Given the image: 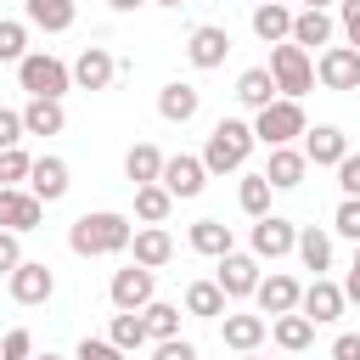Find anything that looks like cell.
Here are the masks:
<instances>
[{"label":"cell","mask_w":360,"mask_h":360,"mask_svg":"<svg viewBox=\"0 0 360 360\" xmlns=\"http://www.w3.org/2000/svg\"><path fill=\"white\" fill-rule=\"evenodd\" d=\"M129 236H135V225H129L124 214L96 208V214H79V219H73L68 248H73L79 259H107V253H124V248H129Z\"/></svg>","instance_id":"1"},{"label":"cell","mask_w":360,"mask_h":360,"mask_svg":"<svg viewBox=\"0 0 360 360\" xmlns=\"http://www.w3.org/2000/svg\"><path fill=\"white\" fill-rule=\"evenodd\" d=\"M253 146H259V141H253V124H242V118H219L214 135H208V146H202V169H208V174H236V169L248 163Z\"/></svg>","instance_id":"2"},{"label":"cell","mask_w":360,"mask_h":360,"mask_svg":"<svg viewBox=\"0 0 360 360\" xmlns=\"http://www.w3.org/2000/svg\"><path fill=\"white\" fill-rule=\"evenodd\" d=\"M304 129H309V118L292 96H276L270 107L253 112V141H264V146H292V135H304Z\"/></svg>","instance_id":"3"},{"label":"cell","mask_w":360,"mask_h":360,"mask_svg":"<svg viewBox=\"0 0 360 360\" xmlns=\"http://www.w3.org/2000/svg\"><path fill=\"white\" fill-rule=\"evenodd\" d=\"M17 79H22V90H28V96H51V101H62V96H68V84H73L68 62H62V56H51V51H28V56L17 62Z\"/></svg>","instance_id":"4"},{"label":"cell","mask_w":360,"mask_h":360,"mask_svg":"<svg viewBox=\"0 0 360 360\" xmlns=\"http://www.w3.org/2000/svg\"><path fill=\"white\" fill-rule=\"evenodd\" d=\"M270 79H276V96H304L309 84H315V62H309V51L304 45H292V39H281L276 51H270Z\"/></svg>","instance_id":"5"},{"label":"cell","mask_w":360,"mask_h":360,"mask_svg":"<svg viewBox=\"0 0 360 360\" xmlns=\"http://www.w3.org/2000/svg\"><path fill=\"white\" fill-rule=\"evenodd\" d=\"M112 309H146L152 298H158V270H146V264H124L118 276H112Z\"/></svg>","instance_id":"6"},{"label":"cell","mask_w":360,"mask_h":360,"mask_svg":"<svg viewBox=\"0 0 360 360\" xmlns=\"http://www.w3.org/2000/svg\"><path fill=\"white\" fill-rule=\"evenodd\" d=\"M315 79L326 90H360V51L354 45H326L315 56Z\"/></svg>","instance_id":"7"},{"label":"cell","mask_w":360,"mask_h":360,"mask_svg":"<svg viewBox=\"0 0 360 360\" xmlns=\"http://www.w3.org/2000/svg\"><path fill=\"white\" fill-rule=\"evenodd\" d=\"M39 219H45V202H39L34 191H22V186H0V231L28 236V231H39Z\"/></svg>","instance_id":"8"},{"label":"cell","mask_w":360,"mask_h":360,"mask_svg":"<svg viewBox=\"0 0 360 360\" xmlns=\"http://www.w3.org/2000/svg\"><path fill=\"white\" fill-rule=\"evenodd\" d=\"M158 186H163L169 197H197V191L208 186V169H202V158H191V152H174V158H163V174H158Z\"/></svg>","instance_id":"9"},{"label":"cell","mask_w":360,"mask_h":360,"mask_svg":"<svg viewBox=\"0 0 360 360\" xmlns=\"http://www.w3.org/2000/svg\"><path fill=\"white\" fill-rule=\"evenodd\" d=\"M214 281H219V292H225V298H253V287H259V259L231 248V253H219Z\"/></svg>","instance_id":"10"},{"label":"cell","mask_w":360,"mask_h":360,"mask_svg":"<svg viewBox=\"0 0 360 360\" xmlns=\"http://www.w3.org/2000/svg\"><path fill=\"white\" fill-rule=\"evenodd\" d=\"M6 287H11V298H17V304H45V298L56 292V276H51V264H45V259H22V264L6 276Z\"/></svg>","instance_id":"11"},{"label":"cell","mask_w":360,"mask_h":360,"mask_svg":"<svg viewBox=\"0 0 360 360\" xmlns=\"http://www.w3.org/2000/svg\"><path fill=\"white\" fill-rule=\"evenodd\" d=\"M292 242H298V225H292V219L259 214V225H253V259H287Z\"/></svg>","instance_id":"12"},{"label":"cell","mask_w":360,"mask_h":360,"mask_svg":"<svg viewBox=\"0 0 360 360\" xmlns=\"http://www.w3.org/2000/svg\"><path fill=\"white\" fill-rule=\"evenodd\" d=\"M298 309L315 321V326H326V321H338L343 309H349V298H343V287L338 281H326V276H315L304 292H298Z\"/></svg>","instance_id":"13"},{"label":"cell","mask_w":360,"mask_h":360,"mask_svg":"<svg viewBox=\"0 0 360 360\" xmlns=\"http://www.w3.org/2000/svg\"><path fill=\"white\" fill-rule=\"evenodd\" d=\"M68 73H73V84H79V90H107V84H112V73H118V62H112V51H107V45H84V51L73 56V68H68Z\"/></svg>","instance_id":"14"},{"label":"cell","mask_w":360,"mask_h":360,"mask_svg":"<svg viewBox=\"0 0 360 360\" xmlns=\"http://www.w3.org/2000/svg\"><path fill=\"white\" fill-rule=\"evenodd\" d=\"M186 56H191V68H219L225 56H231V34L219 28V22H202V28H191V39H186Z\"/></svg>","instance_id":"15"},{"label":"cell","mask_w":360,"mask_h":360,"mask_svg":"<svg viewBox=\"0 0 360 360\" xmlns=\"http://www.w3.org/2000/svg\"><path fill=\"white\" fill-rule=\"evenodd\" d=\"M343 152H349V135H343L338 124H315V129H304V158H309L315 169H338Z\"/></svg>","instance_id":"16"},{"label":"cell","mask_w":360,"mask_h":360,"mask_svg":"<svg viewBox=\"0 0 360 360\" xmlns=\"http://www.w3.org/2000/svg\"><path fill=\"white\" fill-rule=\"evenodd\" d=\"M298 281L287 276V270H270V276H259V287H253V298H259V309L264 315H287V309H298Z\"/></svg>","instance_id":"17"},{"label":"cell","mask_w":360,"mask_h":360,"mask_svg":"<svg viewBox=\"0 0 360 360\" xmlns=\"http://www.w3.org/2000/svg\"><path fill=\"white\" fill-rule=\"evenodd\" d=\"M276 191H292V186H304V174H309V158L304 152H292V146H270V163L259 169Z\"/></svg>","instance_id":"18"},{"label":"cell","mask_w":360,"mask_h":360,"mask_svg":"<svg viewBox=\"0 0 360 360\" xmlns=\"http://www.w3.org/2000/svg\"><path fill=\"white\" fill-rule=\"evenodd\" d=\"M28 191L39 202H62L68 197V163L62 158H34L28 163Z\"/></svg>","instance_id":"19"},{"label":"cell","mask_w":360,"mask_h":360,"mask_svg":"<svg viewBox=\"0 0 360 360\" xmlns=\"http://www.w3.org/2000/svg\"><path fill=\"white\" fill-rule=\"evenodd\" d=\"M129 253H135V264H146V270H163V264L174 259V236H169L163 225H141V231L129 236Z\"/></svg>","instance_id":"20"},{"label":"cell","mask_w":360,"mask_h":360,"mask_svg":"<svg viewBox=\"0 0 360 360\" xmlns=\"http://www.w3.org/2000/svg\"><path fill=\"white\" fill-rule=\"evenodd\" d=\"M264 332H270V321L264 315H219V338H225V349H236V354H248V349H259L264 343Z\"/></svg>","instance_id":"21"},{"label":"cell","mask_w":360,"mask_h":360,"mask_svg":"<svg viewBox=\"0 0 360 360\" xmlns=\"http://www.w3.org/2000/svg\"><path fill=\"white\" fill-rule=\"evenodd\" d=\"M270 338H276V349H287V354H298V349H309V343H315V321H309L304 309H287V315H270Z\"/></svg>","instance_id":"22"},{"label":"cell","mask_w":360,"mask_h":360,"mask_svg":"<svg viewBox=\"0 0 360 360\" xmlns=\"http://www.w3.org/2000/svg\"><path fill=\"white\" fill-rule=\"evenodd\" d=\"M62 124H68L62 101H51V96H28V107H22V135H62Z\"/></svg>","instance_id":"23"},{"label":"cell","mask_w":360,"mask_h":360,"mask_svg":"<svg viewBox=\"0 0 360 360\" xmlns=\"http://www.w3.org/2000/svg\"><path fill=\"white\" fill-rule=\"evenodd\" d=\"M287 39L304 45V51H315V45L332 39V17H326L321 6H304V11H292V34H287Z\"/></svg>","instance_id":"24"},{"label":"cell","mask_w":360,"mask_h":360,"mask_svg":"<svg viewBox=\"0 0 360 360\" xmlns=\"http://www.w3.org/2000/svg\"><path fill=\"white\" fill-rule=\"evenodd\" d=\"M197 107H202V96H197V84H163L158 90V112L169 118V124H186V118H197Z\"/></svg>","instance_id":"25"},{"label":"cell","mask_w":360,"mask_h":360,"mask_svg":"<svg viewBox=\"0 0 360 360\" xmlns=\"http://www.w3.org/2000/svg\"><path fill=\"white\" fill-rule=\"evenodd\" d=\"M22 11H28V22H34V28H45V34L73 28V17H79V6H73V0H22Z\"/></svg>","instance_id":"26"},{"label":"cell","mask_w":360,"mask_h":360,"mask_svg":"<svg viewBox=\"0 0 360 360\" xmlns=\"http://www.w3.org/2000/svg\"><path fill=\"white\" fill-rule=\"evenodd\" d=\"M253 34H259L264 45H281V39L292 34V11H287L281 0H264V6H253Z\"/></svg>","instance_id":"27"},{"label":"cell","mask_w":360,"mask_h":360,"mask_svg":"<svg viewBox=\"0 0 360 360\" xmlns=\"http://www.w3.org/2000/svg\"><path fill=\"white\" fill-rule=\"evenodd\" d=\"M124 174H129V186H152V180L163 174V152H158L152 141H135V146L124 152Z\"/></svg>","instance_id":"28"},{"label":"cell","mask_w":360,"mask_h":360,"mask_svg":"<svg viewBox=\"0 0 360 360\" xmlns=\"http://www.w3.org/2000/svg\"><path fill=\"white\" fill-rule=\"evenodd\" d=\"M186 242H191V253L219 259V253H231V225H225V219H197V225L186 231Z\"/></svg>","instance_id":"29"},{"label":"cell","mask_w":360,"mask_h":360,"mask_svg":"<svg viewBox=\"0 0 360 360\" xmlns=\"http://www.w3.org/2000/svg\"><path fill=\"white\" fill-rule=\"evenodd\" d=\"M292 253H298V259H304V270H315V276H326V270H332V236H326V231H315V225H309V231H298Z\"/></svg>","instance_id":"30"},{"label":"cell","mask_w":360,"mask_h":360,"mask_svg":"<svg viewBox=\"0 0 360 360\" xmlns=\"http://www.w3.org/2000/svg\"><path fill=\"white\" fill-rule=\"evenodd\" d=\"M236 101L253 107V112L270 107V101H276V79H270V68H248V73L236 79Z\"/></svg>","instance_id":"31"},{"label":"cell","mask_w":360,"mask_h":360,"mask_svg":"<svg viewBox=\"0 0 360 360\" xmlns=\"http://www.w3.org/2000/svg\"><path fill=\"white\" fill-rule=\"evenodd\" d=\"M169 214H174V197H169L158 180H152V186H135V219H141V225H163Z\"/></svg>","instance_id":"32"},{"label":"cell","mask_w":360,"mask_h":360,"mask_svg":"<svg viewBox=\"0 0 360 360\" xmlns=\"http://www.w3.org/2000/svg\"><path fill=\"white\" fill-rule=\"evenodd\" d=\"M186 315L219 321V315H225V292H219V281H191V287H186Z\"/></svg>","instance_id":"33"},{"label":"cell","mask_w":360,"mask_h":360,"mask_svg":"<svg viewBox=\"0 0 360 360\" xmlns=\"http://www.w3.org/2000/svg\"><path fill=\"white\" fill-rule=\"evenodd\" d=\"M141 321H146V338H152V343H158V338H180V309L163 304V298H152V304L141 309Z\"/></svg>","instance_id":"34"},{"label":"cell","mask_w":360,"mask_h":360,"mask_svg":"<svg viewBox=\"0 0 360 360\" xmlns=\"http://www.w3.org/2000/svg\"><path fill=\"white\" fill-rule=\"evenodd\" d=\"M107 338H112L124 354H129V349H141V343H146V321H141V309H118V315H112V326H107Z\"/></svg>","instance_id":"35"},{"label":"cell","mask_w":360,"mask_h":360,"mask_svg":"<svg viewBox=\"0 0 360 360\" xmlns=\"http://www.w3.org/2000/svg\"><path fill=\"white\" fill-rule=\"evenodd\" d=\"M270 191H276V186H270L264 174H242V186H236L242 214H253V219H259V214H270Z\"/></svg>","instance_id":"36"},{"label":"cell","mask_w":360,"mask_h":360,"mask_svg":"<svg viewBox=\"0 0 360 360\" xmlns=\"http://www.w3.org/2000/svg\"><path fill=\"white\" fill-rule=\"evenodd\" d=\"M28 56V22L0 17V62H22Z\"/></svg>","instance_id":"37"},{"label":"cell","mask_w":360,"mask_h":360,"mask_svg":"<svg viewBox=\"0 0 360 360\" xmlns=\"http://www.w3.org/2000/svg\"><path fill=\"white\" fill-rule=\"evenodd\" d=\"M28 163H34V158H28L22 146H6V152H0V186H22V180H28Z\"/></svg>","instance_id":"38"},{"label":"cell","mask_w":360,"mask_h":360,"mask_svg":"<svg viewBox=\"0 0 360 360\" xmlns=\"http://www.w3.org/2000/svg\"><path fill=\"white\" fill-rule=\"evenodd\" d=\"M0 360H34V332L28 326H11L0 338Z\"/></svg>","instance_id":"39"},{"label":"cell","mask_w":360,"mask_h":360,"mask_svg":"<svg viewBox=\"0 0 360 360\" xmlns=\"http://www.w3.org/2000/svg\"><path fill=\"white\" fill-rule=\"evenodd\" d=\"M332 231H338V236H349V242H360V197H343V202H338Z\"/></svg>","instance_id":"40"},{"label":"cell","mask_w":360,"mask_h":360,"mask_svg":"<svg viewBox=\"0 0 360 360\" xmlns=\"http://www.w3.org/2000/svg\"><path fill=\"white\" fill-rule=\"evenodd\" d=\"M73 360H124V349H118L112 338H84V343L73 349Z\"/></svg>","instance_id":"41"},{"label":"cell","mask_w":360,"mask_h":360,"mask_svg":"<svg viewBox=\"0 0 360 360\" xmlns=\"http://www.w3.org/2000/svg\"><path fill=\"white\" fill-rule=\"evenodd\" d=\"M338 186H343V197H360V152L338 158Z\"/></svg>","instance_id":"42"},{"label":"cell","mask_w":360,"mask_h":360,"mask_svg":"<svg viewBox=\"0 0 360 360\" xmlns=\"http://www.w3.org/2000/svg\"><path fill=\"white\" fill-rule=\"evenodd\" d=\"M152 360H197V343H186V338H158Z\"/></svg>","instance_id":"43"},{"label":"cell","mask_w":360,"mask_h":360,"mask_svg":"<svg viewBox=\"0 0 360 360\" xmlns=\"http://www.w3.org/2000/svg\"><path fill=\"white\" fill-rule=\"evenodd\" d=\"M6 146H22V112H11V107H0V152Z\"/></svg>","instance_id":"44"},{"label":"cell","mask_w":360,"mask_h":360,"mask_svg":"<svg viewBox=\"0 0 360 360\" xmlns=\"http://www.w3.org/2000/svg\"><path fill=\"white\" fill-rule=\"evenodd\" d=\"M22 264V242H17V231H0V276H11Z\"/></svg>","instance_id":"45"},{"label":"cell","mask_w":360,"mask_h":360,"mask_svg":"<svg viewBox=\"0 0 360 360\" xmlns=\"http://www.w3.org/2000/svg\"><path fill=\"white\" fill-rule=\"evenodd\" d=\"M338 17H343V39L360 51V0H343V11H338Z\"/></svg>","instance_id":"46"},{"label":"cell","mask_w":360,"mask_h":360,"mask_svg":"<svg viewBox=\"0 0 360 360\" xmlns=\"http://www.w3.org/2000/svg\"><path fill=\"white\" fill-rule=\"evenodd\" d=\"M332 360H360V332H343L332 343Z\"/></svg>","instance_id":"47"},{"label":"cell","mask_w":360,"mask_h":360,"mask_svg":"<svg viewBox=\"0 0 360 360\" xmlns=\"http://www.w3.org/2000/svg\"><path fill=\"white\" fill-rule=\"evenodd\" d=\"M343 298H349V304H360V270H354V264H349V281H343Z\"/></svg>","instance_id":"48"},{"label":"cell","mask_w":360,"mask_h":360,"mask_svg":"<svg viewBox=\"0 0 360 360\" xmlns=\"http://www.w3.org/2000/svg\"><path fill=\"white\" fill-rule=\"evenodd\" d=\"M112 11H135V6H146V0H107Z\"/></svg>","instance_id":"49"},{"label":"cell","mask_w":360,"mask_h":360,"mask_svg":"<svg viewBox=\"0 0 360 360\" xmlns=\"http://www.w3.org/2000/svg\"><path fill=\"white\" fill-rule=\"evenodd\" d=\"M304 6H321V11H326V6H332V0H304Z\"/></svg>","instance_id":"50"},{"label":"cell","mask_w":360,"mask_h":360,"mask_svg":"<svg viewBox=\"0 0 360 360\" xmlns=\"http://www.w3.org/2000/svg\"><path fill=\"white\" fill-rule=\"evenodd\" d=\"M152 6H186V0H152Z\"/></svg>","instance_id":"51"},{"label":"cell","mask_w":360,"mask_h":360,"mask_svg":"<svg viewBox=\"0 0 360 360\" xmlns=\"http://www.w3.org/2000/svg\"><path fill=\"white\" fill-rule=\"evenodd\" d=\"M354 270H360V242H354Z\"/></svg>","instance_id":"52"},{"label":"cell","mask_w":360,"mask_h":360,"mask_svg":"<svg viewBox=\"0 0 360 360\" xmlns=\"http://www.w3.org/2000/svg\"><path fill=\"white\" fill-rule=\"evenodd\" d=\"M34 360H62V354H34Z\"/></svg>","instance_id":"53"},{"label":"cell","mask_w":360,"mask_h":360,"mask_svg":"<svg viewBox=\"0 0 360 360\" xmlns=\"http://www.w3.org/2000/svg\"><path fill=\"white\" fill-rule=\"evenodd\" d=\"M242 360H264V354H253V349H248V354H242Z\"/></svg>","instance_id":"54"},{"label":"cell","mask_w":360,"mask_h":360,"mask_svg":"<svg viewBox=\"0 0 360 360\" xmlns=\"http://www.w3.org/2000/svg\"><path fill=\"white\" fill-rule=\"evenodd\" d=\"M253 6H264V0H253Z\"/></svg>","instance_id":"55"}]
</instances>
